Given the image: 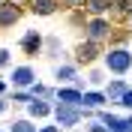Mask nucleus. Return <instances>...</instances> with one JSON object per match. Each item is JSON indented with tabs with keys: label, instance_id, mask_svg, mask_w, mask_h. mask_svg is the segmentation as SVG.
Listing matches in <instances>:
<instances>
[{
	"label": "nucleus",
	"instance_id": "nucleus-1",
	"mask_svg": "<svg viewBox=\"0 0 132 132\" xmlns=\"http://www.w3.org/2000/svg\"><path fill=\"white\" fill-rule=\"evenodd\" d=\"M105 66L111 69L114 75H126L132 69V51H126V48H111L105 54Z\"/></svg>",
	"mask_w": 132,
	"mask_h": 132
},
{
	"label": "nucleus",
	"instance_id": "nucleus-2",
	"mask_svg": "<svg viewBox=\"0 0 132 132\" xmlns=\"http://www.w3.org/2000/svg\"><path fill=\"white\" fill-rule=\"evenodd\" d=\"M54 114H57V123H60V126H75L78 120H81L78 108H75V105H63V102L54 108Z\"/></svg>",
	"mask_w": 132,
	"mask_h": 132
},
{
	"label": "nucleus",
	"instance_id": "nucleus-3",
	"mask_svg": "<svg viewBox=\"0 0 132 132\" xmlns=\"http://www.w3.org/2000/svg\"><path fill=\"white\" fill-rule=\"evenodd\" d=\"M108 33H111V24H108L105 18H93L90 24H87V36H90V42H99V39H105Z\"/></svg>",
	"mask_w": 132,
	"mask_h": 132
},
{
	"label": "nucleus",
	"instance_id": "nucleus-4",
	"mask_svg": "<svg viewBox=\"0 0 132 132\" xmlns=\"http://www.w3.org/2000/svg\"><path fill=\"white\" fill-rule=\"evenodd\" d=\"M81 96H84V93H78V87H72V84H63V87L57 90V99L63 102V105H78Z\"/></svg>",
	"mask_w": 132,
	"mask_h": 132
},
{
	"label": "nucleus",
	"instance_id": "nucleus-5",
	"mask_svg": "<svg viewBox=\"0 0 132 132\" xmlns=\"http://www.w3.org/2000/svg\"><path fill=\"white\" fill-rule=\"evenodd\" d=\"M12 84H15V87H33V69L30 66L12 69Z\"/></svg>",
	"mask_w": 132,
	"mask_h": 132
},
{
	"label": "nucleus",
	"instance_id": "nucleus-6",
	"mask_svg": "<svg viewBox=\"0 0 132 132\" xmlns=\"http://www.w3.org/2000/svg\"><path fill=\"white\" fill-rule=\"evenodd\" d=\"M99 123L105 126L108 132H129V123L126 120H120V117H111V114H96Z\"/></svg>",
	"mask_w": 132,
	"mask_h": 132
},
{
	"label": "nucleus",
	"instance_id": "nucleus-7",
	"mask_svg": "<svg viewBox=\"0 0 132 132\" xmlns=\"http://www.w3.org/2000/svg\"><path fill=\"white\" fill-rule=\"evenodd\" d=\"M18 15H21V9L15 3H3L0 6V27H9L12 21H18Z\"/></svg>",
	"mask_w": 132,
	"mask_h": 132
},
{
	"label": "nucleus",
	"instance_id": "nucleus-8",
	"mask_svg": "<svg viewBox=\"0 0 132 132\" xmlns=\"http://www.w3.org/2000/svg\"><path fill=\"white\" fill-rule=\"evenodd\" d=\"M39 45H42V36H39L36 30H27L24 39H21V48H24L27 54H36V51H39Z\"/></svg>",
	"mask_w": 132,
	"mask_h": 132
},
{
	"label": "nucleus",
	"instance_id": "nucleus-9",
	"mask_svg": "<svg viewBox=\"0 0 132 132\" xmlns=\"http://www.w3.org/2000/svg\"><path fill=\"white\" fill-rule=\"evenodd\" d=\"M48 114H51L48 99H30V117H48Z\"/></svg>",
	"mask_w": 132,
	"mask_h": 132
},
{
	"label": "nucleus",
	"instance_id": "nucleus-10",
	"mask_svg": "<svg viewBox=\"0 0 132 132\" xmlns=\"http://www.w3.org/2000/svg\"><path fill=\"white\" fill-rule=\"evenodd\" d=\"M30 6H33L36 15H51L57 9V0H30Z\"/></svg>",
	"mask_w": 132,
	"mask_h": 132
},
{
	"label": "nucleus",
	"instance_id": "nucleus-11",
	"mask_svg": "<svg viewBox=\"0 0 132 132\" xmlns=\"http://www.w3.org/2000/svg\"><path fill=\"white\" fill-rule=\"evenodd\" d=\"M126 90H129V87H126L123 81H111V84H108V90H105V99H117V102H120V96H123Z\"/></svg>",
	"mask_w": 132,
	"mask_h": 132
},
{
	"label": "nucleus",
	"instance_id": "nucleus-12",
	"mask_svg": "<svg viewBox=\"0 0 132 132\" xmlns=\"http://www.w3.org/2000/svg\"><path fill=\"white\" fill-rule=\"evenodd\" d=\"M54 75H57L60 81H75V66H57V69H54Z\"/></svg>",
	"mask_w": 132,
	"mask_h": 132
},
{
	"label": "nucleus",
	"instance_id": "nucleus-13",
	"mask_svg": "<svg viewBox=\"0 0 132 132\" xmlns=\"http://www.w3.org/2000/svg\"><path fill=\"white\" fill-rule=\"evenodd\" d=\"M81 102H84V105H102V102H105V93H84V96H81Z\"/></svg>",
	"mask_w": 132,
	"mask_h": 132
},
{
	"label": "nucleus",
	"instance_id": "nucleus-14",
	"mask_svg": "<svg viewBox=\"0 0 132 132\" xmlns=\"http://www.w3.org/2000/svg\"><path fill=\"white\" fill-rule=\"evenodd\" d=\"M30 96L33 99H48L51 96V87H45V84H33V87H30Z\"/></svg>",
	"mask_w": 132,
	"mask_h": 132
},
{
	"label": "nucleus",
	"instance_id": "nucleus-15",
	"mask_svg": "<svg viewBox=\"0 0 132 132\" xmlns=\"http://www.w3.org/2000/svg\"><path fill=\"white\" fill-rule=\"evenodd\" d=\"M9 132H39V129H36V126H33L30 120H15Z\"/></svg>",
	"mask_w": 132,
	"mask_h": 132
},
{
	"label": "nucleus",
	"instance_id": "nucleus-16",
	"mask_svg": "<svg viewBox=\"0 0 132 132\" xmlns=\"http://www.w3.org/2000/svg\"><path fill=\"white\" fill-rule=\"evenodd\" d=\"M87 6H90V12L99 15V12H105V9L111 6V0H87Z\"/></svg>",
	"mask_w": 132,
	"mask_h": 132
},
{
	"label": "nucleus",
	"instance_id": "nucleus-17",
	"mask_svg": "<svg viewBox=\"0 0 132 132\" xmlns=\"http://www.w3.org/2000/svg\"><path fill=\"white\" fill-rule=\"evenodd\" d=\"M120 105H123V108H132V90H126L123 96H120Z\"/></svg>",
	"mask_w": 132,
	"mask_h": 132
},
{
	"label": "nucleus",
	"instance_id": "nucleus-18",
	"mask_svg": "<svg viewBox=\"0 0 132 132\" xmlns=\"http://www.w3.org/2000/svg\"><path fill=\"white\" fill-rule=\"evenodd\" d=\"M12 99H18V102H30L33 96H30V93H12Z\"/></svg>",
	"mask_w": 132,
	"mask_h": 132
},
{
	"label": "nucleus",
	"instance_id": "nucleus-19",
	"mask_svg": "<svg viewBox=\"0 0 132 132\" xmlns=\"http://www.w3.org/2000/svg\"><path fill=\"white\" fill-rule=\"evenodd\" d=\"M0 66H9V51L0 48Z\"/></svg>",
	"mask_w": 132,
	"mask_h": 132
},
{
	"label": "nucleus",
	"instance_id": "nucleus-20",
	"mask_svg": "<svg viewBox=\"0 0 132 132\" xmlns=\"http://www.w3.org/2000/svg\"><path fill=\"white\" fill-rule=\"evenodd\" d=\"M87 132H108L102 123H93V126H87Z\"/></svg>",
	"mask_w": 132,
	"mask_h": 132
},
{
	"label": "nucleus",
	"instance_id": "nucleus-21",
	"mask_svg": "<svg viewBox=\"0 0 132 132\" xmlns=\"http://www.w3.org/2000/svg\"><path fill=\"white\" fill-rule=\"evenodd\" d=\"M66 3H69V6H84L87 0H66Z\"/></svg>",
	"mask_w": 132,
	"mask_h": 132
},
{
	"label": "nucleus",
	"instance_id": "nucleus-22",
	"mask_svg": "<svg viewBox=\"0 0 132 132\" xmlns=\"http://www.w3.org/2000/svg\"><path fill=\"white\" fill-rule=\"evenodd\" d=\"M39 132H60V129H57V126H42Z\"/></svg>",
	"mask_w": 132,
	"mask_h": 132
},
{
	"label": "nucleus",
	"instance_id": "nucleus-23",
	"mask_svg": "<svg viewBox=\"0 0 132 132\" xmlns=\"http://www.w3.org/2000/svg\"><path fill=\"white\" fill-rule=\"evenodd\" d=\"M3 108H6V102H3V99H0V114H3Z\"/></svg>",
	"mask_w": 132,
	"mask_h": 132
},
{
	"label": "nucleus",
	"instance_id": "nucleus-24",
	"mask_svg": "<svg viewBox=\"0 0 132 132\" xmlns=\"http://www.w3.org/2000/svg\"><path fill=\"white\" fill-rule=\"evenodd\" d=\"M126 123H129V132H132V117H129V120H126Z\"/></svg>",
	"mask_w": 132,
	"mask_h": 132
},
{
	"label": "nucleus",
	"instance_id": "nucleus-25",
	"mask_svg": "<svg viewBox=\"0 0 132 132\" xmlns=\"http://www.w3.org/2000/svg\"><path fill=\"white\" fill-rule=\"evenodd\" d=\"M129 27H132V12H129Z\"/></svg>",
	"mask_w": 132,
	"mask_h": 132
},
{
	"label": "nucleus",
	"instance_id": "nucleus-26",
	"mask_svg": "<svg viewBox=\"0 0 132 132\" xmlns=\"http://www.w3.org/2000/svg\"><path fill=\"white\" fill-rule=\"evenodd\" d=\"M12 3H15V6H18V0H12Z\"/></svg>",
	"mask_w": 132,
	"mask_h": 132
},
{
	"label": "nucleus",
	"instance_id": "nucleus-27",
	"mask_svg": "<svg viewBox=\"0 0 132 132\" xmlns=\"http://www.w3.org/2000/svg\"><path fill=\"white\" fill-rule=\"evenodd\" d=\"M0 6H3V0H0Z\"/></svg>",
	"mask_w": 132,
	"mask_h": 132
}]
</instances>
